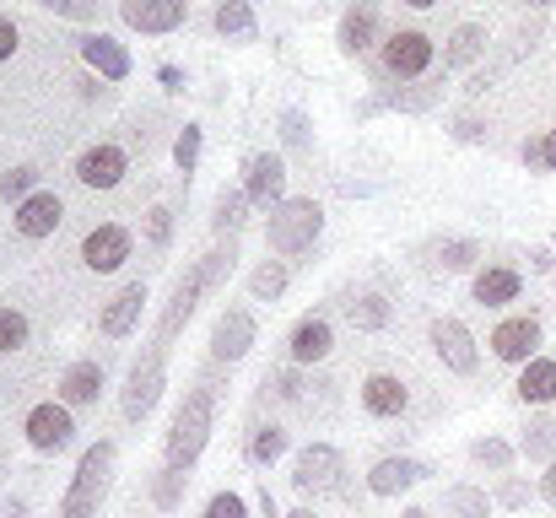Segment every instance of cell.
I'll return each instance as SVG.
<instances>
[{
	"label": "cell",
	"instance_id": "db71d44e",
	"mask_svg": "<svg viewBox=\"0 0 556 518\" xmlns=\"http://www.w3.org/2000/svg\"><path fill=\"white\" fill-rule=\"evenodd\" d=\"M405 5H416V11H427V5H438V0H405Z\"/></svg>",
	"mask_w": 556,
	"mask_h": 518
},
{
	"label": "cell",
	"instance_id": "8d00e7d4",
	"mask_svg": "<svg viewBox=\"0 0 556 518\" xmlns=\"http://www.w3.org/2000/svg\"><path fill=\"white\" fill-rule=\"evenodd\" d=\"M185 481L189 476H179V470H168V465H163V470H157V481H152V503H157L163 514H174V508L185 503Z\"/></svg>",
	"mask_w": 556,
	"mask_h": 518
},
{
	"label": "cell",
	"instance_id": "2e32d148",
	"mask_svg": "<svg viewBox=\"0 0 556 518\" xmlns=\"http://www.w3.org/2000/svg\"><path fill=\"white\" fill-rule=\"evenodd\" d=\"M141 314H147V281H130V287L98 314V336H103V341H125V336L141 325Z\"/></svg>",
	"mask_w": 556,
	"mask_h": 518
},
{
	"label": "cell",
	"instance_id": "e0dca14e",
	"mask_svg": "<svg viewBox=\"0 0 556 518\" xmlns=\"http://www.w3.org/2000/svg\"><path fill=\"white\" fill-rule=\"evenodd\" d=\"M119 16H125L136 33H174V27H185L189 5L185 0H125Z\"/></svg>",
	"mask_w": 556,
	"mask_h": 518
},
{
	"label": "cell",
	"instance_id": "d6a6232c",
	"mask_svg": "<svg viewBox=\"0 0 556 518\" xmlns=\"http://www.w3.org/2000/svg\"><path fill=\"white\" fill-rule=\"evenodd\" d=\"M443 508L454 518H486L492 514V497H486L481 487H448V492H443Z\"/></svg>",
	"mask_w": 556,
	"mask_h": 518
},
{
	"label": "cell",
	"instance_id": "4dcf8cb0",
	"mask_svg": "<svg viewBox=\"0 0 556 518\" xmlns=\"http://www.w3.org/2000/svg\"><path fill=\"white\" fill-rule=\"evenodd\" d=\"M243 454H249V465H276V459L287 454V432H281L276 421H260V427L249 432Z\"/></svg>",
	"mask_w": 556,
	"mask_h": 518
},
{
	"label": "cell",
	"instance_id": "f1b7e54d",
	"mask_svg": "<svg viewBox=\"0 0 556 518\" xmlns=\"http://www.w3.org/2000/svg\"><path fill=\"white\" fill-rule=\"evenodd\" d=\"M443 98V81H416V87H400V92H383L378 109H405V114H427L432 103Z\"/></svg>",
	"mask_w": 556,
	"mask_h": 518
},
{
	"label": "cell",
	"instance_id": "277c9868",
	"mask_svg": "<svg viewBox=\"0 0 556 518\" xmlns=\"http://www.w3.org/2000/svg\"><path fill=\"white\" fill-rule=\"evenodd\" d=\"M319 232H325V211H319L314 200H281V205L270 211V222H265V243H270L281 260L308 254V249L319 243Z\"/></svg>",
	"mask_w": 556,
	"mask_h": 518
},
{
	"label": "cell",
	"instance_id": "6f0895ef",
	"mask_svg": "<svg viewBox=\"0 0 556 518\" xmlns=\"http://www.w3.org/2000/svg\"><path fill=\"white\" fill-rule=\"evenodd\" d=\"M530 5H556V0H530Z\"/></svg>",
	"mask_w": 556,
	"mask_h": 518
},
{
	"label": "cell",
	"instance_id": "f5cc1de1",
	"mask_svg": "<svg viewBox=\"0 0 556 518\" xmlns=\"http://www.w3.org/2000/svg\"><path fill=\"white\" fill-rule=\"evenodd\" d=\"M260 514H265V518H281V508H276V497H270V487H260Z\"/></svg>",
	"mask_w": 556,
	"mask_h": 518
},
{
	"label": "cell",
	"instance_id": "60d3db41",
	"mask_svg": "<svg viewBox=\"0 0 556 518\" xmlns=\"http://www.w3.org/2000/svg\"><path fill=\"white\" fill-rule=\"evenodd\" d=\"M0 194H5V200H27V194H38V168L0 173Z\"/></svg>",
	"mask_w": 556,
	"mask_h": 518
},
{
	"label": "cell",
	"instance_id": "7bdbcfd3",
	"mask_svg": "<svg viewBox=\"0 0 556 518\" xmlns=\"http://www.w3.org/2000/svg\"><path fill=\"white\" fill-rule=\"evenodd\" d=\"M205 518H249V503H243L238 492H216V497L205 503Z\"/></svg>",
	"mask_w": 556,
	"mask_h": 518
},
{
	"label": "cell",
	"instance_id": "5bb4252c",
	"mask_svg": "<svg viewBox=\"0 0 556 518\" xmlns=\"http://www.w3.org/2000/svg\"><path fill=\"white\" fill-rule=\"evenodd\" d=\"M125 173H130V157H125V147H114V141H98V147H87V152L76 157V178H81L87 189H114Z\"/></svg>",
	"mask_w": 556,
	"mask_h": 518
},
{
	"label": "cell",
	"instance_id": "836d02e7",
	"mask_svg": "<svg viewBox=\"0 0 556 518\" xmlns=\"http://www.w3.org/2000/svg\"><path fill=\"white\" fill-rule=\"evenodd\" d=\"M249 292H254V303H276V298L287 292V265H281V260H265V265L249 276Z\"/></svg>",
	"mask_w": 556,
	"mask_h": 518
},
{
	"label": "cell",
	"instance_id": "9c48e42d",
	"mask_svg": "<svg viewBox=\"0 0 556 518\" xmlns=\"http://www.w3.org/2000/svg\"><path fill=\"white\" fill-rule=\"evenodd\" d=\"M243 194H249V205L276 211V205L287 200V163H281L276 152H254V157L243 163Z\"/></svg>",
	"mask_w": 556,
	"mask_h": 518
},
{
	"label": "cell",
	"instance_id": "f35d334b",
	"mask_svg": "<svg viewBox=\"0 0 556 518\" xmlns=\"http://www.w3.org/2000/svg\"><path fill=\"white\" fill-rule=\"evenodd\" d=\"M470 459H476V465H492V470H508V465H514V448H508L503 438H476V443H470Z\"/></svg>",
	"mask_w": 556,
	"mask_h": 518
},
{
	"label": "cell",
	"instance_id": "5b68a950",
	"mask_svg": "<svg viewBox=\"0 0 556 518\" xmlns=\"http://www.w3.org/2000/svg\"><path fill=\"white\" fill-rule=\"evenodd\" d=\"M163 383H168V356L147 345V356L130 367V383H125V421H147L163 400Z\"/></svg>",
	"mask_w": 556,
	"mask_h": 518
},
{
	"label": "cell",
	"instance_id": "d6986e66",
	"mask_svg": "<svg viewBox=\"0 0 556 518\" xmlns=\"http://www.w3.org/2000/svg\"><path fill=\"white\" fill-rule=\"evenodd\" d=\"M330 345H336L330 319H325V314H303V319L292 325V336H287V356H292V362H325Z\"/></svg>",
	"mask_w": 556,
	"mask_h": 518
},
{
	"label": "cell",
	"instance_id": "e575fe53",
	"mask_svg": "<svg viewBox=\"0 0 556 518\" xmlns=\"http://www.w3.org/2000/svg\"><path fill=\"white\" fill-rule=\"evenodd\" d=\"M243 205H249V194H243V189H222V194H216V216H211V227L232 238V232L243 227Z\"/></svg>",
	"mask_w": 556,
	"mask_h": 518
},
{
	"label": "cell",
	"instance_id": "4316f807",
	"mask_svg": "<svg viewBox=\"0 0 556 518\" xmlns=\"http://www.w3.org/2000/svg\"><path fill=\"white\" fill-rule=\"evenodd\" d=\"M211 22H216V33H222V38H243V43H249V38L260 33V22H254L249 0H222Z\"/></svg>",
	"mask_w": 556,
	"mask_h": 518
},
{
	"label": "cell",
	"instance_id": "484cf974",
	"mask_svg": "<svg viewBox=\"0 0 556 518\" xmlns=\"http://www.w3.org/2000/svg\"><path fill=\"white\" fill-rule=\"evenodd\" d=\"M346 319H352L363 336H378V330H389V319H394V303H389L383 292H357V298L346 303Z\"/></svg>",
	"mask_w": 556,
	"mask_h": 518
},
{
	"label": "cell",
	"instance_id": "bcb514c9",
	"mask_svg": "<svg viewBox=\"0 0 556 518\" xmlns=\"http://www.w3.org/2000/svg\"><path fill=\"white\" fill-rule=\"evenodd\" d=\"M281 136H287V147H308V119L298 109H287L281 114Z\"/></svg>",
	"mask_w": 556,
	"mask_h": 518
},
{
	"label": "cell",
	"instance_id": "8fae6325",
	"mask_svg": "<svg viewBox=\"0 0 556 518\" xmlns=\"http://www.w3.org/2000/svg\"><path fill=\"white\" fill-rule=\"evenodd\" d=\"M432 351L443 356V367L448 372H459V378H476V367H481V351H476V336L459 325V319H432Z\"/></svg>",
	"mask_w": 556,
	"mask_h": 518
},
{
	"label": "cell",
	"instance_id": "52a82bcc",
	"mask_svg": "<svg viewBox=\"0 0 556 518\" xmlns=\"http://www.w3.org/2000/svg\"><path fill=\"white\" fill-rule=\"evenodd\" d=\"M341 476H346V459H341V448H330V443H308L303 454H298V465H292V487L308 497H319V492H341Z\"/></svg>",
	"mask_w": 556,
	"mask_h": 518
},
{
	"label": "cell",
	"instance_id": "680465c9",
	"mask_svg": "<svg viewBox=\"0 0 556 518\" xmlns=\"http://www.w3.org/2000/svg\"><path fill=\"white\" fill-rule=\"evenodd\" d=\"M552 243H556V232H552Z\"/></svg>",
	"mask_w": 556,
	"mask_h": 518
},
{
	"label": "cell",
	"instance_id": "9a60e30c",
	"mask_svg": "<svg viewBox=\"0 0 556 518\" xmlns=\"http://www.w3.org/2000/svg\"><path fill=\"white\" fill-rule=\"evenodd\" d=\"M249 345H254V314H249V308H227V314L216 319V330H211V362H216V367H222V362L232 367Z\"/></svg>",
	"mask_w": 556,
	"mask_h": 518
},
{
	"label": "cell",
	"instance_id": "83f0119b",
	"mask_svg": "<svg viewBox=\"0 0 556 518\" xmlns=\"http://www.w3.org/2000/svg\"><path fill=\"white\" fill-rule=\"evenodd\" d=\"M481 49H486V27H481V22H465V27H454V38H448V54H443V71H459V65H470Z\"/></svg>",
	"mask_w": 556,
	"mask_h": 518
},
{
	"label": "cell",
	"instance_id": "d4e9b609",
	"mask_svg": "<svg viewBox=\"0 0 556 518\" xmlns=\"http://www.w3.org/2000/svg\"><path fill=\"white\" fill-rule=\"evenodd\" d=\"M514 394H519L525 405H552V400H556V362H552V356L525 362V372H519Z\"/></svg>",
	"mask_w": 556,
	"mask_h": 518
},
{
	"label": "cell",
	"instance_id": "603a6c76",
	"mask_svg": "<svg viewBox=\"0 0 556 518\" xmlns=\"http://www.w3.org/2000/svg\"><path fill=\"white\" fill-rule=\"evenodd\" d=\"M476 303L481 308H508V303H519V292H525V276L519 270H508V265H486L481 276H476Z\"/></svg>",
	"mask_w": 556,
	"mask_h": 518
},
{
	"label": "cell",
	"instance_id": "44dd1931",
	"mask_svg": "<svg viewBox=\"0 0 556 518\" xmlns=\"http://www.w3.org/2000/svg\"><path fill=\"white\" fill-rule=\"evenodd\" d=\"M60 400H65L71 410L98 405V400H103V362H92V356L71 362V367H65V378H60Z\"/></svg>",
	"mask_w": 556,
	"mask_h": 518
},
{
	"label": "cell",
	"instance_id": "1f68e13d",
	"mask_svg": "<svg viewBox=\"0 0 556 518\" xmlns=\"http://www.w3.org/2000/svg\"><path fill=\"white\" fill-rule=\"evenodd\" d=\"M33 341V325H27V314L22 308H11V303H0V356H16V351H27Z\"/></svg>",
	"mask_w": 556,
	"mask_h": 518
},
{
	"label": "cell",
	"instance_id": "30bf717a",
	"mask_svg": "<svg viewBox=\"0 0 556 518\" xmlns=\"http://www.w3.org/2000/svg\"><path fill=\"white\" fill-rule=\"evenodd\" d=\"M130 249H136L130 227L103 222V227H92V232L81 238V265H87V270H98V276H109V270H119V265L130 260Z\"/></svg>",
	"mask_w": 556,
	"mask_h": 518
},
{
	"label": "cell",
	"instance_id": "816d5d0a",
	"mask_svg": "<svg viewBox=\"0 0 556 518\" xmlns=\"http://www.w3.org/2000/svg\"><path fill=\"white\" fill-rule=\"evenodd\" d=\"M530 270L546 276V270H552V249H530Z\"/></svg>",
	"mask_w": 556,
	"mask_h": 518
},
{
	"label": "cell",
	"instance_id": "ffe728a7",
	"mask_svg": "<svg viewBox=\"0 0 556 518\" xmlns=\"http://www.w3.org/2000/svg\"><path fill=\"white\" fill-rule=\"evenodd\" d=\"M81 43V60L103 76V81H125L130 76V49L119 43V38H109V33H87V38H76Z\"/></svg>",
	"mask_w": 556,
	"mask_h": 518
},
{
	"label": "cell",
	"instance_id": "ab89813d",
	"mask_svg": "<svg viewBox=\"0 0 556 518\" xmlns=\"http://www.w3.org/2000/svg\"><path fill=\"white\" fill-rule=\"evenodd\" d=\"M147 243L163 254L168 243H174V211L168 205H157V211H147Z\"/></svg>",
	"mask_w": 556,
	"mask_h": 518
},
{
	"label": "cell",
	"instance_id": "7a4b0ae2",
	"mask_svg": "<svg viewBox=\"0 0 556 518\" xmlns=\"http://www.w3.org/2000/svg\"><path fill=\"white\" fill-rule=\"evenodd\" d=\"M211 416H216V389H211V378H200V383L185 394V405H179L174 427H168V448H163V465H168V470L189 476V465L205 454Z\"/></svg>",
	"mask_w": 556,
	"mask_h": 518
},
{
	"label": "cell",
	"instance_id": "f546056e",
	"mask_svg": "<svg viewBox=\"0 0 556 518\" xmlns=\"http://www.w3.org/2000/svg\"><path fill=\"white\" fill-rule=\"evenodd\" d=\"M427 254H432L427 265H438V270H470L481 260V243H470V238H438Z\"/></svg>",
	"mask_w": 556,
	"mask_h": 518
},
{
	"label": "cell",
	"instance_id": "c3c4849f",
	"mask_svg": "<svg viewBox=\"0 0 556 518\" xmlns=\"http://www.w3.org/2000/svg\"><path fill=\"white\" fill-rule=\"evenodd\" d=\"M11 54H16V22H11V16H0V65H5Z\"/></svg>",
	"mask_w": 556,
	"mask_h": 518
},
{
	"label": "cell",
	"instance_id": "ba28073f",
	"mask_svg": "<svg viewBox=\"0 0 556 518\" xmlns=\"http://www.w3.org/2000/svg\"><path fill=\"white\" fill-rule=\"evenodd\" d=\"M427 65H432V38H427V33L405 27V33H389V38H383V76L416 81Z\"/></svg>",
	"mask_w": 556,
	"mask_h": 518
},
{
	"label": "cell",
	"instance_id": "7c38bea8",
	"mask_svg": "<svg viewBox=\"0 0 556 518\" xmlns=\"http://www.w3.org/2000/svg\"><path fill=\"white\" fill-rule=\"evenodd\" d=\"M492 356L497 362H535L541 356V319L535 314H514V319H503L497 330H492Z\"/></svg>",
	"mask_w": 556,
	"mask_h": 518
},
{
	"label": "cell",
	"instance_id": "7dc6e473",
	"mask_svg": "<svg viewBox=\"0 0 556 518\" xmlns=\"http://www.w3.org/2000/svg\"><path fill=\"white\" fill-rule=\"evenodd\" d=\"M497 503H503V508H525V503H530V487H525V481H503V487H497Z\"/></svg>",
	"mask_w": 556,
	"mask_h": 518
},
{
	"label": "cell",
	"instance_id": "8992f818",
	"mask_svg": "<svg viewBox=\"0 0 556 518\" xmlns=\"http://www.w3.org/2000/svg\"><path fill=\"white\" fill-rule=\"evenodd\" d=\"M22 432H27V443H33L38 454H65V448L76 443V416H71L65 400H43V405L27 410Z\"/></svg>",
	"mask_w": 556,
	"mask_h": 518
},
{
	"label": "cell",
	"instance_id": "6da1fadb",
	"mask_svg": "<svg viewBox=\"0 0 556 518\" xmlns=\"http://www.w3.org/2000/svg\"><path fill=\"white\" fill-rule=\"evenodd\" d=\"M232 260H238V249H232V238H227V249H211L205 260H194V265H189V276L174 287V298H168V308H163V319H157L152 351H163V356H168V345L179 341V330L194 319L200 298H205V292H216V287H222V276H232Z\"/></svg>",
	"mask_w": 556,
	"mask_h": 518
},
{
	"label": "cell",
	"instance_id": "7402d4cb",
	"mask_svg": "<svg viewBox=\"0 0 556 518\" xmlns=\"http://www.w3.org/2000/svg\"><path fill=\"white\" fill-rule=\"evenodd\" d=\"M432 470L427 465H416V459H400V454H389V459H378L368 476V492L372 497H400V492H410L416 481H427Z\"/></svg>",
	"mask_w": 556,
	"mask_h": 518
},
{
	"label": "cell",
	"instance_id": "681fc988",
	"mask_svg": "<svg viewBox=\"0 0 556 518\" xmlns=\"http://www.w3.org/2000/svg\"><path fill=\"white\" fill-rule=\"evenodd\" d=\"M157 81H163L168 92H185V71H179V65H157Z\"/></svg>",
	"mask_w": 556,
	"mask_h": 518
},
{
	"label": "cell",
	"instance_id": "b9f144b4",
	"mask_svg": "<svg viewBox=\"0 0 556 518\" xmlns=\"http://www.w3.org/2000/svg\"><path fill=\"white\" fill-rule=\"evenodd\" d=\"M530 168H552L556 173V130H546L541 141H525V152H519Z\"/></svg>",
	"mask_w": 556,
	"mask_h": 518
},
{
	"label": "cell",
	"instance_id": "74e56055",
	"mask_svg": "<svg viewBox=\"0 0 556 518\" xmlns=\"http://www.w3.org/2000/svg\"><path fill=\"white\" fill-rule=\"evenodd\" d=\"M200 141H205V130H200V125H185V130H179V141H174V168L185 173V184H189V173L200 168Z\"/></svg>",
	"mask_w": 556,
	"mask_h": 518
},
{
	"label": "cell",
	"instance_id": "4fadbf2b",
	"mask_svg": "<svg viewBox=\"0 0 556 518\" xmlns=\"http://www.w3.org/2000/svg\"><path fill=\"white\" fill-rule=\"evenodd\" d=\"M60 222H65V205H60V194H54V189H38V194H27V200L16 205V216H11L16 238H27V243L49 238Z\"/></svg>",
	"mask_w": 556,
	"mask_h": 518
},
{
	"label": "cell",
	"instance_id": "3957f363",
	"mask_svg": "<svg viewBox=\"0 0 556 518\" xmlns=\"http://www.w3.org/2000/svg\"><path fill=\"white\" fill-rule=\"evenodd\" d=\"M109 476H114V443L98 438V443L81 454V465H76V476H71V487H65L54 518H98L103 497H109Z\"/></svg>",
	"mask_w": 556,
	"mask_h": 518
},
{
	"label": "cell",
	"instance_id": "11a10c76",
	"mask_svg": "<svg viewBox=\"0 0 556 518\" xmlns=\"http://www.w3.org/2000/svg\"><path fill=\"white\" fill-rule=\"evenodd\" d=\"M287 518H319V514L314 508H298V514H287Z\"/></svg>",
	"mask_w": 556,
	"mask_h": 518
},
{
	"label": "cell",
	"instance_id": "ac0fdd59",
	"mask_svg": "<svg viewBox=\"0 0 556 518\" xmlns=\"http://www.w3.org/2000/svg\"><path fill=\"white\" fill-rule=\"evenodd\" d=\"M405 405H410V389L394 372H372L368 383H363V410H368L372 421H400Z\"/></svg>",
	"mask_w": 556,
	"mask_h": 518
},
{
	"label": "cell",
	"instance_id": "f6af8a7d",
	"mask_svg": "<svg viewBox=\"0 0 556 518\" xmlns=\"http://www.w3.org/2000/svg\"><path fill=\"white\" fill-rule=\"evenodd\" d=\"M448 130H454V141H486V119L481 114H459Z\"/></svg>",
	"mask_w": 556,
	"mask_h": 518
},
{
	"label": "cell",
	"instance_id": "d590c367",
	"mask_svg": "<svg viewBox=\"0 0 556 518\" xmlns=\"http://www.w3.org/2000/svg\"><path fill=\"white\" fill-rule=\"evenodd\" d=\"M519 448H525L530 459H556V421L552 416L530 421V427H525V438H519Z\"/></svg>",
	"mask_w": 556,
	"mask_h": 518
},
{
	"label": "cell",
	"instance_id": "cb8c5ba5",
	"mask_svg": "<svg viewBox=\"0 0 556 518\" xmlns=\"http://www.w3.org/2000/svg\"><path fill=\"white\" fill-rule=\"evenodd\" d=\"M372 33H378V11H372V0H357L346 16H341V54H368L372 49Z\"/></svg>",
	"mask_w": 556,
	"mask_h": 518
},
{
	"label": "cell",
	"instance_id": "f907efd6",
	"mask_svg": "<svg viewBox=\"0 0 556 518\" xmlns=\"http://www.w3.org/2000/svg\"><path fill=\"white\" fill-rule=\"evenodd\" d=\"M541 497H546V503H552V508H556V459H552V470L541 476Z\"/></svg>",
	"mask_w": 556,
	"mask_h": 518
},
{
	"label": "cell",
	"instance_id": "ee69618b",
	"mask_svg": "<svg viewBox=\"0 0 556 518\" xmlns=\"http://www.w3.org/2000/svg\"><path fill=\"white\" fill-rule=\"evenodd\" d=\"M43 11H54V16H76V22H92L98 16V0H38Z\"/></svg>",
	"mask_w": 556,
	"mask_h": 518
},
{
	"label": "cell",
	"instance_id": "9f6ffc18",
	"mask_svg": "<svg viewBox=\"0 0 556 518\" xmlns=\"http://www.w3.org/2000/svg\"><path fill=\"white\" fill-rule=\"evenodd\" d=\"M400 518H427V514H421V508H405V514H400Z\"/></svg>",
	"mask_w": 556,
	"mask_h": 518
}]
</instances>
